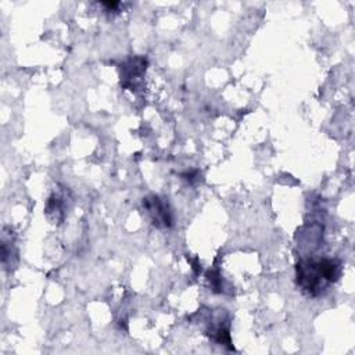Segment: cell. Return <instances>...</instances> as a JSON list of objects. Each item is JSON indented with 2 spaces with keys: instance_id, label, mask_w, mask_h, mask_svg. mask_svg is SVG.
Here are the masks:
<instances>
[{
  "instance_id": "6da1fadb",
  "label": "cell",
  "mask_w": 355,
  "mask_h": 355,
  "mask_svg": "<svg viewBox=\"0 0 355 355\" xmlns=\"http://www.w3.org/2000/svg\"><path fill=\"white\" fill-rule=\"evenodd\" d=\"M341 263L337 259L304 261L297 265V282L309 295H319L329 284L338 280Z\"/></svg>"
},
{
  "instance_id": "7a4b0ae2",
  "label": "cell",
  "mask_w": 355,
  "mask_h": 355,
  "mask_svg": "<svg viewBox=\"0 0 355 355\" xmlns=\"http://www.w3.org/2000/svg\"><path fill=\"white\" fill-rule=\"evenodd\" d=\"M143 207L151 218V222L157 227H168L172 225V214L168 204L158 196H150L143 198Z\"/></svg>"
},
{
  "instance_id": "3957f363",
  "label": "cell",
  "mask_w": 355,
  "mask_h": 355,
  "mask_svg": "<svg viewBox=\"0 0 355 355\" xmlns=\"http://www.w3.org/2000/svg\"><path fill=\"white\" fill-rule=\"evenodd\" d=\"M146 64L147 61L141 57L130 58L126 61L123 65H121V82L125 87L129 89H136L137 87V80L146 71Z\"/></svg>"
}]
</instances>
